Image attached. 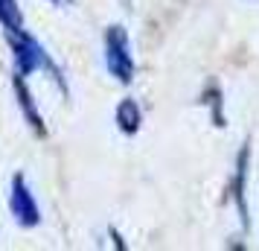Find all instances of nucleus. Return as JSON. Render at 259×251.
I'll return each mask as SVG.
<instances>
[{"label":"nucleus","instance_id":"f257e3e1","mask_svg":"<svg viewBox=\"0 0 259 251\" xmlns=\"http://www.w3.org/2000/svg\"><path fill=\"white\" fill-rule=\"evenodd\" d=\"M9 47H12V59H15V76H29L35 70H47L56 82L61 85V91L67 94V82H64V73L59 70V64L50 59V53L41 47V41L35 35H29L26 29L6 35Z\"/></svg>","mask_w":259,"mask_h":251},{"label":"nucleus","instance_id":"f03ea898","mask_svg":"<svg viewBox=\"0 0 259 251\" xmlns=\"http://www.w3.org/2000/svg\"><path fill=\"white\" fill-rule=\"evenodd\" d=\"M105 67L108 73L122 85H131L134 79V56H131V41L125 26H108L105 32Z\"/></svg>","mask_w":259,"mask_h":251},{"label":"nucleus","instance_id":"7ed1b4c3","mask_svg":"<svg viewBox=\"0 0 259 251\" xmlns=\"http://www.w3.org/2000/svg\"><path fill=\"white\" fill-rule=\"evenodd\" d=\"M9 210H12L15 222L21 228H35L41 222V210H38V202L32 190H29V184L26 178L18 172L12 178V193H9Z\"/></svg>","mask_w":259,"mask_h":251},{"label":"nucleus","instance_id":"20e7f679","mask_svg":"<svg viewBox=\"0 0 259 251\" xmlns=\"http://www.w3.org/2000/svg\"><path fill=\"white\" fill-rule=\"evenodd\" d=\"M247 144L239 149V155H236V169H233V178H230V196H233L236 202V210L242 216V225L247 228V199H245V187H247Z\"/></svg>","mask_w":259,"mask_h":251},{"label":"nucleus","instance_id":"39448f33","mask_svg":"<svg viewBox=\"0 0 259 251\" xmlns=\"http://www.w3.org/2000/svg\"><path fill=\"white\" fill-rule=\"evenodd\" d=\"M15 94H18V105H21V111H24V117L29 120V126H32L38 134H47L44 120H41V114H38L35 96L29 94V88H26V76H15Z\"/></svg>","mask_w":259,"mask_h":251},{"label":"nucleus","instance_id":"423d86ee","mask_svg":"<svg viewBox=\"0 0 259 251\" xmlns=\"http://www.w3.org/2000/svg\"><path fill=\"white\" fill-rule=\"evenodd\" d=\"M114 117H117V126L125 134H137V129H140V123H143V111H140V105H137V99L125 96L117 105Z\"/></svg>","mask_w":259,"mask_h":251},{"label":"nucleus","instance_id":"0eeeda50","mask_svg":"<svg viewBox=\"0 0 259 251\" xmlns=\"http://www.w3.org/2000/svg\"><path fill=\"white\" fill-rule=\"evenodd\" d=\"M0 26L6 35L24 29V12H21L18 0H0Z\"/></svg>","mask_w":259,"mask_h":251},{"label":"nucleus","instance_id":"6e6552de","mask_svg":"<svg viewBox=\"0 0 259 251\" xmlns=\"http://www.w3.org/2000/svg\"><path fill=\"white\" fill-rule=\"evenodd\" d=\"M47 3H56V6H61V3H70V0H47Z\"/></svg>","mask_w":259,"mask_h":251}]
</instances>
